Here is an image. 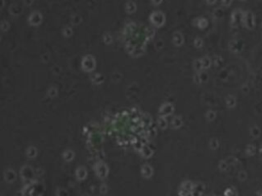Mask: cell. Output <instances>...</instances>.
<instances>
[{
  "instance_id": "cell-1",
  "label": "cell",
  "mask_w": 262,
  "mask_h": 196,
  "mask_svg": "<svg viewBox=\"0 0 262 196\" xmlns=\"http://www.w3.org/2000/svg\"><path fill=\"white\" fill-rule=\"evenodd\" d=\"M81 65H82V69H83L85 72L91 73V72L94 71V69L96 67V60H95V58L92 56V55H90V54L85 55V56L82 58Z\"/></svg>"
},
{
  "instance_id": "cell-2",
  "label": "cell",
  "mask_w": 262,
  "mask_h": 196,
  "mask_svg": "<svg viewBox=\"0 0 262 196\" xmlns=\"http://www.w3.org/2000/svg\"><path fill=\"white\" fill-rule=\"evenodd\" d=\"M21 177L24 182H27L28 184L32 183L34 182V177H35L34 170L30 165H24L21 170Z\"/></svg>"
},
{
  "instance_id": "cell-3",
  "label": "cell",
  "mask_w": 262,
  "mask_h": 196,
  "mask_svg": "<svg viewBox=\"0 0 262 196\" xmlns=\"http://www.w3.org/2000/svg\"><path fill=\"white\" fill-rule=\"evenodd\" d=\"M94 171H95V174L97 175V177L101 178V179H105L109 175V167L103 161H99V163H95Z\"/></svg>"
},
{
  "instance_id": "cell-4",
  "label": "cell",
  "mask_w": 262,
  "mask_h": 196,
  "mask_svg": "<svg viewBox=\"0 0 262 196\" xmlns=\"http://www.w3.org/2000/svg\"><path fill=\"white\" fill-rule=\"evenodd\" d=\"M150 19H151L152 24H153L154 26H156V27H161V26H163L164 23H165V15H164L163 13L157 10V11H154V13H152Z\"/></svg>"
},
{
  "instance_id": "cell-5",
  "label": "cell",
  "mask_w": 262,
  "mask_h": 196,
  "mask_svg": "<svg viewBox=\"0 0 262 196\" xmlns=\"http://www.w3.org/2000/svg\"><path fill=\"white\" fill-rule=\"evenodd\" d=\"M43 21V17L39 11H33L29 17V24L31 26H39Z\"/></svg>"
},
{
  "instance_id": "cell-6",
  "label": "cell",
  "mask_w": 262,
  "mask_h": 196,
  "mask_svg": "<svg viewBox=\"0 0 262 196\" xmlns=\"http://www.w3.org/2000/svg\"><path fill=\"white\" fill-rule=\"evenodd\" d=\"M173 111H174L173 105H172L171 103H164V104L161 106V108H160V115H161V117H167V115H172Z\"/></svg>"
},
{
  "instance_id": "cell-7",
  "label": "cell",
  "mask_w": 262,
  "mask_h": 196,
  "mask_svg": "<svg viewBox=\"0 0 262 196\" xmlns=\"http://www.w3.org/2000/svg\"><path fill=\"white\" fill-rule=\"evenodd\" d=\"M4 179H5V181L8 182V183L15 182V179H17V173H15V170L7 169L6 171L4 172Z\"/></svg>"
},
{
  "instance_id": "cell-8",
  "label": "cell",
  "mask_w": 262,
  "mask_h": 196,
  "mask_svg": "<svg viewBox=\"0 0 262 196\" xmlns=\"http://www.w3.org/2000/svg\"><path fill=\"white\" fill-rule=\"evenodd\" d=\"M140 123L143 124L145 128H149L150 126L153 125V117H152L149 113H141Z\"/></svg>"
},
{
  "instance_id": "cell-9",
  "label": "cell",
  "mask_w": 262,
  "mask_h": 196,
  "mask_svg": "<svg viewBox=\"0 0 262 196\" xmlns=\"http://www.w3.org/2000/svg\"><path fill=\"white\" fill-rule=\"evenodd\" d=\"M141 154V156L145 157V158H149V157H151L152 155H153L154 153V148H152L151 146L149 145V143L147 144V145H145L143 147V149L140 150V152H139Z\"/></svg>"
},
{
  "instance_id": "cell-10",
  "label": "cell",
  "mask_w": 262,
  "mask_h": 196,
  "mask_svg": "<svg viewBox=\"0 0 262 196\" xmlns=\"http://www.w3.org/2000/svg\"><path fill=\"white\" fill-rule=\"evenodd\" d=\"M76 177L80 181H83L87 177V169L85 167H79L76 170Z\"/></svg>"
},
{
  "instance_id": "cell-11",
  "label": "cell",
  "mask_w": 262,
  "mask_h": 196,
  "mask_svg": "<svg viewBox=\"0 0 262 196\" xmlns=\"http://www.w3.org/2000/svg\"><path fill=\"white\" fill-rule=\"evenodd\" d=\"M141 175L145 178H150L153 175V168L150 165H143L141 167Z\"/></svg>"
},
{
  "instance_id": "cell-12",
  "label": "cell",
  "mask_w": 262,
  "mask_h": 196,
  "mask_svg": "<svg viewBox=\"0 0 262 196\" xmlns=\"http://www.w3.org/2000/svg\"><path fill=\"white\" fill-rule=\"evenodd\" d=\"M74 157H75V152H74L72 149H67V150L64 151L63 158H64V161H67V163H70V161H73Z\"/></svg>"
},
{
  "instance_id": "cell-13",
  "label": "cell",
  "mask_w": 262,
  "mask_h": 196,
  "mask_svg": "<svg viewBox=\"0 0 262 196\" xmlns=\"http://www.w3.org/2000/svg\"><path fill=\"white\" fill-rule=\"evenodd\" d=\"M37 154H38V150L35 146H29L27 148V150H26V155L29 158H35L37 156Z\"/></svg>"
},
{
  "instance_id": "cell-14",
  "label": "cell",
  "mask_w": 262,
  "mask_h": 196,
  "mask_svg": "<svg viewBox=\"0 0 262 196\" xmlns=\"http://www.w3.org/2000/svg\"><path fill=\"white\" fill-rule=\"evenodd\" d=\"M103 80H105L103 79V76L99 73L93 74V75L91 76V81H92V83L95 84V85H101V84H103Z\"/></svg>"
},
{
  "instance_id": "cell-15",
  "label": "cell",
  "mask_w": 262,
  "mask_h": 196,
  "mask_svg": "<svg viewBox=\"0 0 262 196\" xmlns=\"http://www.w3.org/2000/svg\"><path fill=\"white\" fill-rule=\"evenodd\" d=\"M136 9H137V5H136V3L133 2V1H128V2L125 4V10L127 11L128 13H135Z\"/></svg>"
},
{
  "instance_id": "cell-16",
  "label": "cell",
  "mask_w": 262,
  "mask_h": 196,
  "mask_svg": "<svg viewBox=\"0 0 262 196\" xmlns=\"http://www.w3.org/2000/svg\"><path fill=\"white\" fill-rule=\"evenodd\" d=\"M244 19H245L246 25L249 28H253L255 26V21H254V17L252 15L251 13H248L247 15L244 17Z\"/></svg>"
},
{
  "instance_id": "cell-17",
  "label": "cell",
  "mask_w": 262,
  "mask_h": 196,
  "mask_svg": "<svg viewBox=\"0 0 262 196\" xmlns=\"http://www.w3.org/2000/svg\"><path fill=\"white\" fill-rule=\"evenodd\" d=\"M172 39H173V43L175 44V45L178 46V45H181V44H182V42H183V36L181 35L179 32H175Z\"/></svg>"
},
{
  "instance_id": "cell-18",
  "label": "cell",
  "mask_w": 262,
  "mask_h": 196,
  "mask_svg": "<svg viewBox=\"0 0 262 196\" xmlns=\"http://www.w3.org/2000/svg\"><path fill=\"white\" fill-rule=\"evenodd\" d=\"M182 125V120H181L180 117H174L171 121V126L175 129L179 128L180 126Z\"/></svg>"
},
{
  "instance_id": "cell-19",
  "label": "cell",
  "mask_w": 262,
  "mask_h": 196,
  "mask_svg": "<svg viewBox=\"0 0 262 196\" xmlns=\"http://www.w3.org/2000/svg\"><path fill=\"white\" fill-rule=\"evenodd\" d=\"M9 11H10V13L13 15H15V17H17V15H19L20 13H22V8L17 4H13V5H11L10 6Z\"/></svg>"
},
{
  "instance_id": "cell-20",
  "label": "cell",
  "mask_w": 262,
  "mask_h": 196,
  "mask_svg": "<svg viewBox=\"0 0 262 196\" xmlns=\"http://www.w3.org/2000/svg\"><path fill=\"white\" fill-rule=\"evenodd\" d=\"M158 126L160 127V129H166L168 126V122L166 120V117H160L158 119Z\"/></svg>"
},
{
  "instance_id": "cell-21",
  "label": "cell",
  "mask_w": 262,
  "mask_h": 196,
  "mask_svg": "<svg viewBox=\"0 0 262 196\" xmlns=\"http://www.w3.org/2000/svg\"><path fill=\"white\" fill-rule=\"evenodd\" d=\"M57 94H59V91H57V89L55 87H50L48 89V91H47V95L50 98H55L57 96Z\"/></svg>"
},
{
  "instance_id": "cell-22",
  "label": "cell",
  "mask_w": 262,
  "mask_h": 196,
  "mask_svg": "<svg viewBox=\"0 0 262 196\" xmlns=\"http://www.w3.org/2000/svg\"><path fill=\"white\" fill-rule=\"evenodd\" d=\"M201 63L203 69H207V67H209L211 65V59L209 57H204V58L201 59Z\"/></svg>"
},
{
  "instance_id": "cell-23",
  "label": "cell",
  "mask_w": 262,
  "mask_h": 196,
  "mask_svg": "<svg viewBox=\"0 0 262 196\" xmlns=\"http://www.w3.org/2000/svg\"><path fill=\"white\" fill-rule=\"evenodd\" d=\"M63 34H64V36H66V37H70V36H72V34H73V29H72L70 26H67V27H65L63 29Z\"/></svg>"
},
{
  "instance_id": "cell-24",
  "label": "cell",
  "mask_w": 262,
  "mask_h": 196,
  "mask_svg": "<svg viewBox=\"0 0 262 196\" xmlns=\"http://www.w3.org/2000/svg\"><path fill=\"white\" fill-rule=\"evenodd\" d=\"M71 22H72V24H73V25L77 26V25H79V24L82 22V19H81V17H80V15H73V17H72Z\"/></svg>"
},
{
  "instance_id": "cell-25",
  "label": "cell",
  "mask_w": 262,
  "mask_h": 196,
  "mask_svg": "<svg viewBox=\"0 0 262 196\" xmlns=\"http://www.w3.org/2000/svg\"><path fill=\"white\" fill-rule=\"evenodd\" d=\"M0 28H1V30H2V31L7 32L9 30V28H10V25H9L8 22L3 21V22H1V24H0Z\"/></svg>"
},
{
  "instance_id": "cell-26",
  "label": "cell",
  "mask_w": 262,
  "mask_h": 196,
  "mask_svg": "<svg viewBox=\"0 0 262 196\" xmlns=\"http://www.w3.org/2000/svg\"><path fill=\"white\" fill-rule=\"evenodd\" d=\"M226 104L228 105L229 107H233L235 104V99L233 96H228V97L226 98Z\"/></svg>"
},
{
  "instance_id": "cell-27",
  "label": "cell",
  "mask_w": 262,
  "mask_h": 196,
  "mask_svg": "<svg viewBox=\"0 0 262 196\" xmlns=\"http://www.w3.org/2000/svg\"><path fill=\"white\" fill-rule=\"evenodd\" d=\"M103 41H105V44H111L112 42H113V37H112L111 34L109 33H105V35H103Z\"/></svg>"
},
{
  "instance_id": "cell-28",
  "label": "cell",
  "mask_w": 262,
  "mask_h": 196,
  "mask_svg": "<svg viewBox=\"0 0 262 196\" xmlns=\"http://www.w3.org/2000/svg\"><path fill=\"white\" fill-rule=\"evenodd\" d=\"M250 133H251V135L253 136V137L257 138L258 136L260 135V130L258 129L257 127H253V128H251V131H250Z\"/></svg>"
},
{
  "instance_id": "cell-29",
  "label": "cell",
  "mask_w": 262,
  "mask_h": 196,
  "mask_svg": "<svg viewBox=\"0 0 262 196\" xmlns=\"http://www.w3.org/2000/svg\"><path fill=\"white\" fill-rule=\"evenodd\" d=\"M246 152H247V154H249V155H253L254 153H255V146L249 145L247 148H246Z\"/></svg>"
},
{
  "instance_id": "cell-30",
  "label": "cell",
  "mask_w": 262,
  "mask_h": 196,
  "mask_svg": "<svg viewBox=\"0 0 262 196\" xmlns=\"http://www.w3.org/2000/svg\"><path fill=\"white\" fill-rule=\"evenodd\" d=\"M210 146H211L212 149H216L218 148V146H219V142H218L217 139H212L210 141Z\"/></svg>"
},
{
  "instance_id": "cell-31",
  "label": "cell",
  "mask_w": 262,
  "mask_h": 196,
  "mask_svg": "<svg viewBox=\"0 0 262 196\" xmlns=\"http://www.w3.org/2000/svg\"><path fill=\"white\" fill-rule=\"evenodd\" d=\"M206 25H207V21H206L205 19L201 17V19H198V26H199V27L204 28V27H206Z\"/></svg>"
},
{
  "instance_id": "cell-32",
  "label": "cell",
  "mask_w": 262,
  "mask_h": 196,
  "mask_svg": "<svg viewBox=\"0 0 262 196\" xmlns=\"http://www.w3.org/2000/svg\"><path fill=\"white\" fill-rule=\"evenodd\" d=\"M206 117H207L209 121H212V120L215 119V113H214V111H209L207 113V115H206Z\"/></svg>"
},
{
  "instance_id": "cell-33",
  "label": "cell",
  "mask_w": 262,
  "mask_h": 196,
  "mask_svg": "<svg viewBox=\"0 0 262 196\" xmlns=\"http://www.w3.org/2000/svg\"><path fill=\"white\" fill-rule=\"evenodd\" d=\"M194 65H195V69H196V70H201V69H203V67H202L201 59H198V60H195Z\"/></svg>"
},
{
  "instance_id": "cell-34",
  "label": "cell",
  "mask_w": 262,
  "mask_h": 196,
  "mask_svg": "<svg viewBox=\"0 0 262 196\" xmlns=\"http://www.w3.org/2000/svg\"><path fill=\"white\" fill-rule=\"evenodd\" d=\"M57 196H68V193L65 189H59L57 190Z\"/></svg>"
},
{
  "instance_id": "cell-35",
  "label": "cell",
  "mask_w": 262,
  "mask_h": 196,
  "mask_svg": "<svg viewBox=\"0 0 262 196\" xmlns=\"http://www.w3.org/2000/svg\"><path fill=\"white\" fill-rule=\"evenodd\" d=\"M195 45L197 46V47H201V46L203 45V40L200 39V38L196 39V40H195Z\"/></svg>"
},
{
  "instance_id": "cell-36",
  "label": "cell",
  "mask_w": 262,
  "mask_h": 196,
  "mask_svg": "<svg viewBox=\"0 0 262 196\" xmlns=\"http://www.w3.org/2000/svg\"><path fill=\"white\" fill-rule=\"evenodd\" d=\"M154 33H155V32H154L153 29H147V38H152V37H153Z\"/></svg>"
},
{
  "instance_id": "cell-37",
  "label": "cell",
  "mask_w": 262,
  "mask_h": 196,
  "mask_svg": "<svg viewBox=\"0 0 262 196\" xmlns=\"http://www.w3.org/2000/svg\"><path fill=\"white\" fill-rule=\"evenodd\" d=\"M107 191H108V186L105 185V184H103V185L101 186V193H105Z\"/></svg>"
},
{
  "instance_id": "cell-38",
  "label": "cell",
  "mask_w": 262,
  "mask_h": 196,
  "mask_svg": "<svg viewBox=\"0 0 262 196\" xmlns=\"http://www.w3.org/2000/svg\"><path fill=\"white\" fill-rule=\"evenodd\" d=\"M220 163V169H221V168H222L223 170H225V168H226V167H227V165H228V163H227L226 161H220V163Z\"/></svg>"
},
{
  "instance_id": "cell-39",
  "label": "cell",
  "mask_w": 262,
  "mask_h": 196,
  "mask_svg": "<svg viewBox=\"0 0 262 196\" xmlns=\"http://www.w3.org/2000/svg\"><path fill=\"white\" fill-rule=\"evenodd\" d=\"M2 5H4V2H3V1H0V7L2 6Z\"/></svg>"
},
{
  "instance_id": "cell-40",
  "label": "cell",
  "mask_w": 262,
  "mask_h": 196,
  "mask_svg": "<svg viewBox=\"0 0 262 196\" xmlns=\"http://www.w3.org/2000/svg\"><path fill=\"white\" fill-rule=\"evenodd\" d=\"M260 153H261V155H262V146H261V148H260Z\"/></svg>"
},
{
  "instance_id": "cell-41",
  "label": "cell",
  "mask_w": 262,
  "mask_h": 196,
  "mask_svg": "<svg viewBox=\"0 0 262 196\" xmlns=\"http://www.w3.org/2000/svg\"><path fill=\"white\" fill-rule=\"evenodd\" d=\"M0 196H2V195H1V193H0Z\"/></svg>"
}]
</instances>
